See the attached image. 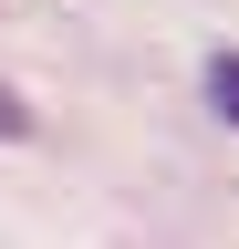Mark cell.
Here are the masks:
<instances>
[{
  "label": "cell",
  "instance_id": "obj_1",
  "mask_svg": "<svg viewBox=\"0 0 239 249\" xmlns=\"http://www.w3.org/2000/svg\"><path fill=\"white\" fill-rule=\"evenodd\" d=\"M208 104L239 124V52H208Z\"/></svg>",
  "mask_w": 239,
  "mask_h": 249
},
{
  "label": "cell",
  "instance_id": "obj_2",
  "mask_svg": "<svg viewBox=\"0 0 239 249\" xmlns=\"http://www.w3.org/2000/svg\"><path fill=\"white\" fill-rule=\"evenodd\" d=\"M21 135H32V104H21V93L0 83V145H21Z\"/></svg>",
  "mask_w": 239,
  "mask_h": 249
}]
</instances>
